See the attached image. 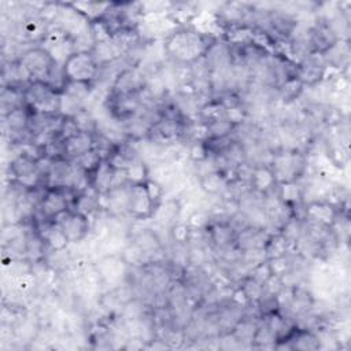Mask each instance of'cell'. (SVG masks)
Listing matches in <instances>:
<instances>
[{
  "label": "cell",
  "mask_w": 351,
  "mask_h": 351,
  "mask_svg": "<svg viewBox=\"0 0 351 351\" xmlns=\"http://www.w3.org/2000/svg\"><path fill=\"white\" fill-rule=\"evenodd\" d=\"M213 44H207L206 36L195 29H180L166 40L165 49L178 63H195L206 55Z\"/></svg>",
  "instance_id": "cell-1"
},
{
  "label": "cell",
  "mask_w": 351,
  "mask_h": 351,
  "mask_svg": "<svg viewBox=\"0 0 351 351\" xmlns=\"http://www.w3.org/2000/svg\"><path fill=\"white\" fill-rule=\"evenodd\" d=\"M67 82H92L99 75L100 66L90 51L73 52L63 64Z\"/></svg>",
  "instance_id": "cell-2"
},
{
  "label": "cell",
  "mask_w": 351,
  "mask_h": 351,
  "mask_svg": "<svg viewBox=\"0 0 351 351\" xmlns=\"http://www.w3.org/2000/svg\"><path fill=\"white\" fill-rule=\"evenodd\" d=\"M18 62L27 73L32 82L33 81L45 82L49 75V71L56 63L43 47L27 49L26 52H23V55L19 58Z\"/></svg>",
  "instance_id": "cell-3"
},
{
  "label": "cell",
  "mask_w": 351,
  "mask_h": 351,
  "mask_svg": "<svg viewBox=\"0 0 351 351\" xmlns=\"http://www.w3.org/2000/svg\"><path fill=\"white\" fill-rule=\"evenodd\" d=\"M53 222L58 223V226L62 229L63 234L69 240V243H78L81 241L89 230V219L86 215L69 208L59 214Z\"/></svg>",
  "instance_id": "cell-4"
},
{
  "label": "cell",
  "mask_w": 351,
  "mask_h": 351,
  "mask_svg": "<svg viewBox=\"0 0 351 351\" xmlns=\"http://www.w3.org/2000/svg\"><path fill=\"white\" fill-rule=\"evenodd\" d=\"M96 147L93 133L78 130L73 136L63 140V148H64V156L70 160H74L84 152L92 149Z\"/></svg>",
  "instance_id": "cell-5"
},
{
  "label": "cell",
  "mask_w": 351,
  "mask_h": 351,
  "mask_svg": "<svg viewBox=\"0 0 351 351\" xmlns=\"http://www.w3.org/2000/svg\"><path fill=\"white\" fill-rule=\"evenodd\" d=\"M189 233H191L189 226L185 223H177L171 229V236L176 240V243H178V244L186 243L189 239Z\"/></svg>",
  "instance_id": "cell-6"
}]
</instances>
